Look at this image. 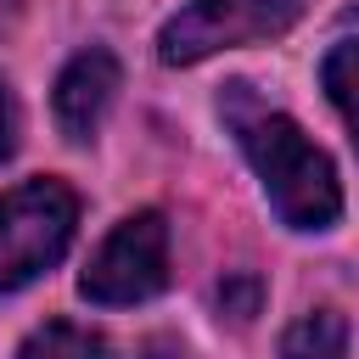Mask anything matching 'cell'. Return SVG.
<instances>
[{"instance_id":"cell-1","label":"cell","mask_w":359,"mask_h":359,"mask_svg":"<svg viewBox=\"0 0 359 359\" xmlns=\"http://www.w3.org/2000/svg\"><path fill=\"white\" fill-rule=\"evenodd\" d=\"M219 112L224 123L236 129L269 208L280 213V224L292 230H331L337 213H342V185H337V168L331 157L275 107H264L252 95V84H224L219 95Z\"/></svg>"},{"instance_id":"cell-2","label":"cell","mask_w":359,"mask_h":359,"mask_svg":"<svg viewBox=\"0 0 359 359\" xmlns=\"http://www.w3.org/2000/svg\"><path fill=\"white\" fill-rule=\"evenodd\" d=\"M79 196L62 180H22L0 196V292L39 280L73 241Z\"/></svg>"},{"instance_id":"cell-3","label":"cell","mask_w":359,"mask_h":359,"mask_svg":"<svg viewBox=\"0 0 359 359\" xmlns=\"http://www.w3.org/2000/svg\"><path fill=\"white\" fill-rule=\"evenodd\" d=\"M303 11L309 0H191L157 28V56L168 67H191L230 45L280 39Z\"/></svg>"},{"instance_id":"cell-4","label":"cell","mask_w":359,"mask_h":359,"mask_svg":"<svg viewBox=\"0 0 359 359\" xmlns=\"http://www.w3.org/2000/svg\"><path fill=\"white\" fill-rule=\"evenodd\" d=\"M168 286V224L163 213H129L84 264L79 292L90 303H140Z\"/></svg>"},{"instance_id":"cell-5","label":"cell","mask_w":359,"mask_h":359,"mask_svg":"<svg viewBox=\"0 0 359 359\" xmlns=\"http://www.w3.org/2000/svg\"><path fill=\"white\" fill-rule=\"evenodd\" d=\"M118 84H123V73H118V56L107 45L79 50L56 79V123H62V135L67 140H90L101 129L107 107L118 101Z\"/></svg>"},{"instance_id":"cell-6","label":"cell","mask_w":359,"mask_h":359,"mask_svg":"<svg viewBox=\"0 0 359 359\" xmlns=\"http://www.w3.org/2000/svg\"><path fill=\"white\" fill-rule=\"evenodd\" d=\"M342 353H348V320L337 309H314L292 320L280 337V359H342Z\"/></svg>"},{"instance_id":"cell-7","label":"cell","mask_w":359,"mask_h":359,"mask_svg":"<svg viewBox=\"0 0 359 359\" xmlns=\"http://www.w3.org/2000/svg\"><path fill=\"white\" fill-rule=\"evenodd\" d=\"M320 84L331 95V107L342 112V123L353 129V146H359V39H337L320 62Z\"/></svg>"},{"instance_id":"cell-8","label":"cell","mask_w":359,"mask_h":359,"mask_svg":"<svg viewBox=\"0 0 359 359\" xmlns=\"http://www.w3.org/2000/svg\"><path fill=\"white\" fill-rule=\"evenodd\" d=\"M101 353H107V342L90 325H73V320H45L17 348V359H101Z\"/></svg>"},{"instance_id":"cell-9","label":"cell","mask_w":359,"mask_h":359,"mask_svg":"<svg viewBox=\"0 0 359 359\" xmlns=\"http://www.w3.org/2000/svg\"><path fill=\"white\" fill-rule=\"evenodd\" d=\"M213 297H219V309H224L230 320H252V314H258V297H264V286H258V275H224Z\"/></svg>"},{"instance_id":"cell-10","label":"cell","mask_w":359,"mask_h":359,"mask_svg":"<svg viewBox=\"0 0 359 359\" xmlns=\"http://www.w3.org/2000/svg\"><path fill=\"white\" fill-rule=\"evenodd\" d=\"M17 151V101H11V90L0 84V163Z\"/></svg>"},{"instance_id":"cell-11","label":"cell","mask_w":359,"mask_h":359,"mask_svg":"<svg viewBox=\"0 0 359 359\" xmlns=\"http://www.w3.org/2000/svg\"><path fill=\"white\" fill-rule=\"evenodd\" d=\"M135 359H191V348H185L180 337H151V342H140Z\"/></svg>"},{"instance_id":"cell-12","label":"cell","mask_w":359,"mask_h":359,"mask_svg":"<svg viewBox=\"0 0 359 359\" xmlns=\"http://www.w3.org/2000/svg\"><path fill=\"white\" fill-rule=\"evenodd\" d=\"M11 11H17V0H0V28L11 22Z\"/></svg>"}]
</instances>
